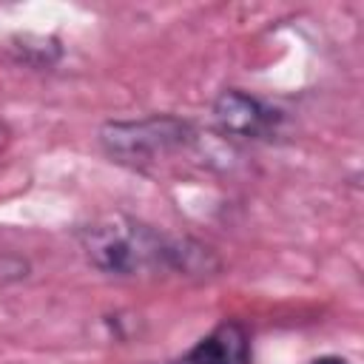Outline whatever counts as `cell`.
<instances>
[{
	"mask_svg": "<svg viewBox=\"0 0 364 364\" xmlns=\"http://www.w3.org/2000/svg\"><path fill=\"white\" fill-rule=\"evenodd\" d=\"M213 122L222 134L242 136V139H262L276 131L279 111L264 105L259 97L242 91V88H225L213 100Z\"/></svg>",
	"mask_w": 364,
	"mask_h": 364,
	"instance_id": "3",
	"label": "cell"
},
{
	"mask_svg": "<svg viewBox=\"0 0 364 364\" xmlns=\"http://www.w3.org/2000/svg\"><path fill=\"white\" fill-rule=\"evenodd\" d=\"M193 139L191 122L171 117V114H154L142 119H111L100 128V145L102 151L128 165H145L165 154H173L185 148Z\"/></svg>",
	"mask_w": 364,
	"mask_h": 364,
	"instance_id": "2",
	"label": "cell"
},
{
	"mask_svg": "<svg viewBox=\"0 0 364 364\" xmlns=\"http://www.w3.org/2000/svg\"><path fill=\"white\" fill-rule=\"evenodd\" d=\"M20 63H28V65H37V68H46V65H54L57 57H60V43L57 37H43V34H26V37H17L11 40Z\"/></svg>",
	"mask_w": 364,
	"mask_h": 364,
	"instance_id": "5",
	"label": "cell"
},
{
	"mask_svg": "<svg viewBox=\"0 0 364 364\" xmlns=\"http://www.w3.org/2000/svg\"><path fill=\"white\" fill-rule=\"evenodd\" d=\"M176 364H191V361H188V358H182V361H176Z\"/></svg>",
	"mask_w": 364,
	"mask_h": 364,
	"instance_id": "8",
	"label": "cell"
},
{
	"mask_svg": "<svg viewBox=\"0 0 364 364\" xmlns=\"http://www.w3.org/2000/svg\"><path fill=\"white\" fill-rule=\"evenodd\" d=\"M310 364H350V361L341 358V355H318V358H313Z\"/></svg>",
	"mask_w": 364,
	"mask_h": 364,
	"instance_id": "6",
	"label": "cell"
},
{
	"mask_svg": "<svg viewBox=\"0 0 364 364\" xmlns=\"http://www.w3.org/2000/svg\"><path fill=\"white\" fill-rule=\"evenodd\" d=\"M6 142H9V128L0 122V151H3V145H6Z\"/></svg>",
	"mask_w": 364,
	"mask_h": 364,
	"instance_id": "7",
	"label": "cell"
},
{
	"mask_svg": "<svg viewBox=\"0 0 364 364\" xmlns=\"http://www.w3.org/2000/svg\"><path fill=\"white\" fill-rule=\"evenodd\" d=\"M88 262L108 276H139L171 270L179 276H210L219 259L193 239H171L128 216H108L80 230Z\"/></svg>",
	"mask_w": 364,
	"mask_h": 364,
	"instance_id": "1",
	"label": "cell"
},
{
	"mask_svg": "<svg viewBox=\"0 0 364 364\" xmlns=\"http://www.w3.org/2000/svg\"><path fill=\"white\" fill-rule=\"evenodd\" d=\"M191 364H250V338L239 321H222L199 338L188 355Z\"/></svg>",
	"mask_w": 364,
	"mask_h": 364,
	"instance_id": "4",
	"label": "cell"
}]
</instances>
